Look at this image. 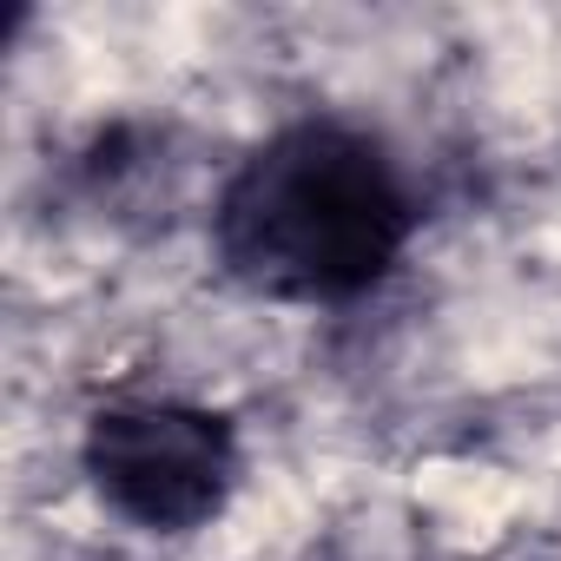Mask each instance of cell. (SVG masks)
Here are the masks:
<instances>
[{
    "instance_id": "cell-3",
    "label": "cell",
    "mask_w": 561,
    "mask_h": 561,
    "mask_svg": "<svg viewBox=\"0 0 561 561\" xmlns=\"http://www.w3.org/2000/svg\"><path fill=\"white\" fill-rule=\"evenodd\" d=\"M318 561H443V548L430 541V528L416 515L397 508H357L351 522H337L318 548Z\"/></svg>"
},
{
    "instance_id": "cell-2",
    "label": "cell",
    "mask_w": 561,
    "mask_h": 561,
    "mask_svg": "<svg viewBox=\"0 0 561 561\" xmlns=\"http://www.w3.org/2000/svg\"><path fill=\"white\" fill-rule=\"evenodd\" d=\"M73 462L119 528L192 541L231 515L251 449L225 403L185 390H113L80 416Z\"/></svg>"
},
{
    "instance_id": "cell-1",
    "label": "cell",
    "mask_w": 561,
    "mask_h": 561,
    "mask_svg": "<svg viewBox=\"0 0 561 561\" xmlns=\"http://www.w3.org/2000/svg\"><path fill=\"white\" fill-rule=\"evenodd\" d=\"M423 238L410 159L351 113H291L251 139L205 205V251L231 291L277 311L377 298Z\"/></svg>"
}]
</instances>
